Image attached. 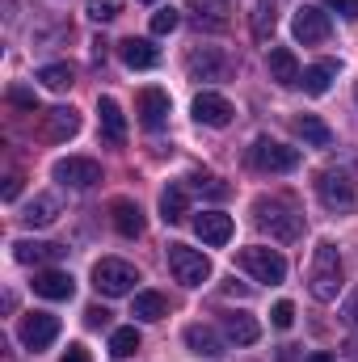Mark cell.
<instances>
[{
  "label": "cell",
  "mask_w": 358,
  "mask_h": 362,
  "mask_svg": "<svg viewBox=\"0 0 358 362\" xmlns=\"http://www.w3.org/2000/svg\"><path fill=\"white\" fill-rule=\"evenodd\" d=\"M308 291L316 303H333L342 291V253L333 240H321L312 249V266H308Z\"/></svg>",
  "instance_id": "cell-1"
},
{
  "label": "cell",
  "mask_w": 358,
  "mask_h": 362,
  "mask_svg": "<svg viewBox=\"0 0 358 362\" xmlns=\"http://www.w3.org/2000/svg\"><path fill=\"white\" fill-rule=\"evenodd\" d=\"M253 219H258V228H266L270 236L282 240V245L299 240V232H304V215H299V206L291 198H258L253 202Z\"/></svg>",
  "instance_id": "cell-2"
},
{
  "label": "cell",
  "mask_w": 358,
  "mask_h": 362,
  "mask_svg": "<svg viewBox=\"0 0 358 362\" xmlns=\"http://www.w3.org/2000/svg\"><path fill=\"white\" fill-rule=\"evenodd\" d=\"M135 282H139V270H135L131 262H122V257H101V262L93 266V286H97V295L118 299V295H131Z\"/></svg>",
  "instance_id": "cell-3"
},
{
  "label": "cell",
  "mask_w": 358,
  "mask_h": 362,
  "mask_svg": "<svg viewBox=\"0 0 358 362\" xmlns=\"http://www.w3.org/2000/svg\"><path fill=\"white\" fill-rule=\"evenodd\" d=\"M299 160H304L299 148H287V144L266 139V135L253 139V148H249V165L258 173H291V169H299Z\"/></svg>",
  "instance_id": "cell-4"
},
{
  "label": "cell",
  "mask_w": 358,
  "mask_h": 362,
  "mask_svg": "<svg viewBox=\"0 0 358 362\" xmlns=\"http://www.w3.org/2000/svg\"><path fill=\"white\" fill-rule=\"evenodd\" d=\"M165 257H169V270H173V278H178L181 286H202L211 278V257L198 253V249H190V245H169Z\"/></svg>",
  "instance_id": "cell-5"
},
{
  "label": "cell",
  "mask_w": 358,
  "mask_h": 362,
  "mask_svg": "<svg viewBox=\"0 0 358 362\" xmlns=\"http://www.w3.org/2000/svg\"><path fill=\"white\" fill-rule=\"evenodd\" d=\"M316 194H321V202H325L329 211H337V215H346V211L358 206L354 181H350V173H342V169H325V173L316 177Z\"/></svg>",
  "instance_id": "cell-6"
},
{
  "label": "cell",
  "mask_w": 358,
  "mask_h": 362,
  "mask_svg": "<svg viewBox=\"0 0 358 362\" xmlns=\"http://www.w3.org/2000/svg\"><path fill=\"white\" fill-rule=\"evenodd\" d=\"M241 270L245 274H253L258 282H282L287 278V262H282V253L278 249H266V245H253V249H241Z\"/></svg>",
  "instance_id": "cell-7"
},
{
  "label": "cell",
  "mask_w": 358,
  "mask_h": 362,
  "mask_svg": "<svg viewBox=\"0 0 358 362\" xmlns=\"http://www.w3.org/2000/svg\"><path fill=\"white\" fill-rule=\"evenodd\" d=\"M291 34H295V42L316 47V42H325V38L333 34V21H329L325 8H316V4H299L295 17H291Z\"/></svg>",
  "instance_id": "cell-8"
},
{
  "label": "cell",
  "mask_w": 358,
  "mask_h": 362,
  "mask_svg": "<svg viewBox=\"0 0 358 362\" xmlns=\"http://www.w3.org/2000/svg\"><path fill=\"white\" fill-rule=\"evenodd\" d=\"M185 72H190V81H228L232 59L219 47H194L190 59H185Z\"/></svg>",
  "instance_id": "cell-9"
},
{
  "label": "cell",
  "mask_w": 358,
  "mask_h": 362,
  "mask_svg": "<svg viewBox=\"0 0 358 362\" xmlns=\"http://www.w3.org/2000/svg\"><path fill=\"white\" fill-rule=\"evenodd\" d=\"M17 337H21L25 350H47V346L59 337V316H51V312H30V316H21Z\"/></svg>",
  "instance_id": "cell-10"
},
{
  "label": "cell",
  "mask_w": 358,
  "mask_h": 362,
  "mask_svg": "<svg viewBox=\"0 0 358 362\" xmlns=\"http://www.w3.org/2000/svg\"><path fill=\"white\" fill-rule=\"evenodd\" d=\"M55 181L59 185H72V189H89L101 181V165L93 160V156H64V160H55Z\"/></svg>",
  "instance_id": "cell-11"
},
{
  "label": "cell",
  "mask_w": 358,
  "mask_h": 362,
  "mask_svg": "<svg viewBox=\"0 0 358 362\" xmlns=\"http://www.w3.org/2000/svg\"><path fill=\"white\" fill-rule=\"evenodd\" d=\"M169 110H173V101L165 89H139V97H135V114L148 131H161L169 122Z\"/></svg>",
  "instance_id": "cell-12"
},
{
  "label": "cell",
  "mask_w": 358,
  "mask_h": 362,
  "mask_svg": "<svg viewBox=\"0 0 358 362\" xmlns=\"http://www.w3.org/2000/svg\"><path fill=\"white\" fill-rule=\"evenodd\" d=\"M76 131H81V114H76L72 105H55V110L42 114V139H47V144H64V139H72Z\"/></svg>",
  "instance_id": "cell-13"
},
{
  "label": "cell",
  "mask_w": 358,
  "mask_h": 362,
  "mask_svg": "<svg viewBox=\"0 0 358 362\" xmlns=\"http://www.w3.org/2000/svg\"><path fill=\"white\" fill-rule=\"evenodd\" d=\"M194 232H198L202 245L219 249V245L232 240V215H224V211H202V215H194Z\"/></svg>",
  "instance_id": "cell-14"
},
{
  "label": "cell",
  "mask_w": 358,
  "mask_h": 362,
  "mask_svg": "<svg viewBox=\"0 0 358 362\" xmlns=\"http://www.w3.org/2000/svg\"><path fill=\"white\" fill-rule=\"evenodd\" d=\"M232 114H236L232 101L219 97V93H198V97H194V118H198L202 127H228Z\"/></svg>",
  "instance_id": "cell-15"
},
{
  "label": "cell",
  "mask_w": 358,
  "mask_h": 362,
  "mask_svg": "<svg viewBox=\"0 0 358 362\" xmlns=\"http://www.w3.org/2000/svg\"><path fill=\"white\" fill-rule=\"evenodd\" d=\"M110 219H114L118 236H127V240L144 236V211H139V202H131V198H114V202H110Z\"/></svg>",
  "instance_id": "cell-16"
},
{
  "label": "cell",
  "mask_w": 358,
  "mask_h": 362,
  "mask_svg": "<svg viewBox=\"0 0 358 362\" xmlns=\"http://www.w3.org/2000/svg\"><path fill=\"white\" fill-rule=\"evenodd\" d=\"M219 329H224V337L236 341V346H253V341L262 337V325H258L249 312H224V316H219Z\"/></svg>",
  "instance_id": "cell-17"
},
{
  "label": "cell",
  "mask_w": 358,
  "mask_h": 362,
  "mask_svg": "<svg viewBox=\"0 0 358 362\" xmlns=\"http://www.w3.org/2000/svg\"><path fill=\"white\" fill-rule=\"evenodd\" d=\"M34 295H42V299H72L76 282H72L68 270H38L34 274Z\"/></svg>",
  "instance_id": "cell-18"
},
{
  "label": "cell",
  "mask_w": 358,
  "mask_h": 362,
  "mask_svg": "<svg viewBox=\"0 0 358 362\" xmlns=\"http://www.w3.org/2000/svg\"><path fill=\"white\" fill-rule=\"evenodd\" d=\"M118 55H122V64H127V68H135V72H144V68H156V64H161V51H156L148 38H127V42H118Z\"/></svg>",
  "instance_id": "cell-19"
},
{
  "label": "cell",
  "mask_w": 358,
  "mask_h": 362,
  "mask_svg": "<svg viewBox=\"0 0 358 362\" xmlns=\"http://www.w3.org/2000/svg\"><path fill=\"white\" fill-rule=\"evenodd\" d=\"M68 249L64 245H51V240H13V257L21 266H34V262H59Z\"/></svg>",
  "instance_id": "cell-20"
},
{
  "label": "cell",
  "mask_w": 358,
  "mask_h": 362,
  "mask_svg": "<svg viewBox=\"0 0 358 362\" xmlns=\"http://www.w3.org/2000/svg\"><path fill=\"white\" fill-rule=\"evenodd\" d=\"M185 346L194 350V354H202V358H224L228 350H224V337L211 329V325H190L185 329Z\"/></svg>",
  "instance_id": "cell-21"
},
{
  "label": "cell",
  "mask_w": 358,
  "mask_h": 362,
  "mask_svg": "<svg viewBox=\"0 0 358 362\" xmlns=\"http://www.w3.org/2000/svg\"><path fill=\"white\" fill-rule=\"evenodd\" d=\"M299 59H295V51H287V47H274L270 51V81H278L282 89H291V85H299Z\"/></svg>",
  "instance_id": "cell-22"
},
{
  "label": "cell",
  "mask_w": 358,
  "mask_h": 362,
  "mask_svg": "<svg viewBox=\"0 0 358 362\" xmlns=\"http://www.w3.org/2000/svg\"><path fill=\"white\" fill-rule=\"evenodd\" d=\"M97 118H101L105 144H122V139H127V118H122V110H118L114 97H101V101H97Z\"/></svg>",
  "instance_id": "cell-23"
},
{
  "label": "cell",
  "mask_w": 358,
  "mask_h": 362,
  "mask_svg": "<svg viewBox=\"0 0 358 362\" xmlns=\"http://www.w3.org/2000/svg\"><path fill=\"white\" fill-rule=\"evenodd\" d=\"M59 219V198L55 194H38L34 202H25V211H21V223L25 228H51Z\"/></svg>",
  "instance_id": "cell-24"
},
{
  "label": "cell",
  "mask_w": 358,
  "mask_h": 362,
  "mask_svg": "<svg viewBox=\"0 0 358 362\" xmlns=\"http://www.w3.org/2000/svg\"><path fill=\"white\" fill-rule=\"evenodd\" d=\"M291 127H295V135H299L308 148H329V144H333V131H329L316 114H299Z\"/></svg>",
  "instance_id": "cell-25"
},
{
  "label": "cell",
  "mask_w": 358,
  "mask_h": 362,
  "mask_svg": "<svg viewBox=\"0 0 358 362\" xmlns=\"http://www.w3.org/2000/svg\"><path fill=\"white\" fill-rule=\"evenodd\" d=\"M131 316H135V320H148V325H152V320H165V316H169V299H165L161 291H139L135 303H131Z\"/></svg>",
  "instance_id": "cell-26"
},
{
  "label": "cell",
  "mask_w": 358,
  "mask_h": 362,
  "mask_svg": "<svg viewBox=\"0 0 358 362\" xmlns=\"http://www.w3.org/2000/svg\"><path fill=\"white\" fill-rule=\"evenodd\" d=\"M185 215H190V189L185 185H169L161 194V219L165 223H181Z\"/></svg>",
  "instance_id": "cell-27"
},
{
  "label": "cell",
  "mask_w": 358,
  "mask_h": 362,
  "mask_svg": "<svg viewBox=\"0 0 358 362\" xmlns=\"http://www.w3.org/2000/svg\"><path fill=\"white\" fill-rule=\"evenodd\" d=\"M333 76H337V64H333V59H321V64H312V68H308V72L299 76V85H304V93L321 97V93H329Z\"/></svg>",
  "instance_id": "cell-28"
},
{
  "label": "cell",
  "mask_w": 358,
  "mask_h": 362,
  "mask_svg": "<svg viewBox=\"0 0 358 362\" xmlns=\"http://www.w3.org/2000/svg\"><path fill=\"white\" fill-rule=\"evenodd\" d=\"M185 4L198 13V25H211V30L228 25V0H185Z\"/></svg>",
  "instance_id": "cell-29"
},
{
  "label": "cell",
  "mask_w": 358,
  "mask_h": 362,
  "mask_svg": "<svg viewBox=\"0 0 358 362\" xmlns=\"http://www.w3.org/2000/svg\"><path fill=\"white\" fill-rule=\"evenodd\" d=\"M38 81L47 85V89H55V93H64V89H72V68L68 64H47V68H38Z\"/></svg>",
  "instance_id": "cell-30"
},
{
  "label": "cell",
  "mask_w": 358,
  "mask_h": 362,
  "mask_svg": "<svg viewBox=\"0 0 358 362\" xmlns=\"http://www.w3.org/2000/svg\"><path fill=\"white\" fill-rule=\"evenodd\" d=\"M139 350V333H135V325L131 329H114V337H110V354L114 358H131Z\"/></svg>",
  "instance_id": "cell-31"
},
{
  "label": "cell",
  "mask_w": 358,
  "mask_h": 362,
  "mask_svg": "<svg viewBox=\"0 0 358 362\" xmlns=\"http://www.w3.org/2000/svg\"><path fill=\"white\" fill-rule=\"evenodd\" d=\"M274 4L278 0H258V13H253V34L258 38H270L274 34Z\"/></svg>",
  "instance_id": "cell-32"
},
{
  "label": "cell",
  "mask_w": 358,
  "mask_h": 362,
  "mask_svg": "<svg viewBox=\"0 0 358 362\" xmlns=\"http://www.w3.org/2000/svg\"><path fill=\"white\" fill-rule=\"evenodd\" d=\"M85 13H89L93 21H114V17L122 13V0H89Z\"/></svg>",
  "instance_id": "cell-33"
},
{
  "label": "cell",
  "mask_w": 358,
  "mask_h": 362,
  "mask_svg": "<svg viewBox=\"0 0 358 362\" xmlns=\"http://www.w3.org/2000/svg\"><path fill=\"white\" fill-rule=\"evenodd\" d=\"M190 185H194L198 194H207V198H228V185H224L219 177H211V173H207V177H202V173H194Z\"/></svg>",
  "instance_id": "cell-34"
},
{
  "label": "cell",
  "mask_w": 358,
  "mask_h": 362,
  "mask_svg": "<svg viewBox=\"0 0 358 362\" xmlns=\"http://www.w3.org/2000/svg\"><path fill=\"white\" fill-rule=\"evenodd\" d=\"M181 25V17L173 8H161V13H152V34H173Z\"/></svg>",
  "instance_id": "cell-35"
},
{
  "label": "cell",
  "mask_w": 358,
  "mask_h": 362,
  "mask_svg": "<svg viewBox=\"0 0 358 362\" xmlns=\"http://www.w3.org/2000/svg\"><path fill=\"white\" fill-rule=\"evenodd\" d=\"M8 101H13V105H21V110H30V114H38V93H34V89L13 85V89H8Z\"/></svg>",
  "instance_id": "cell-36"
},
{
  "label": "cell",
  "mask_w": 358,
  "mask_h": 362,
  "mask_svg": "<svg viewBox=\"0 0 358 362\" xmlns=\"http://www.w3.org/2000/svg\"><path fill=\"white\" fill-rule=\"evenodd\" d=\"M270 320H274V329H291L295 325V303H274V312H270Z\"/></svg>",
  "instance_id": "cell-37"
},
{
  "label": "cell",
  "mask_w": 358,
  "mask_h": 362,
  "mask_svg": "<svg viewBox=\"0 0 358 362\" xmlns=\"http://www.w3.org/2000/svg\"><path fill=\"white\" fill-rule=\"evenodd\" d=\"M342 320H346L350 329H358V286H354V291H350V299L342 303Z\"/></svg>",
  "instance_id": "cell-38"
},
{
  "label": "cell",
  "mask_w": 358,
  "mask_h": 362,
  "mask_svg": "<svg viewBox=\"0 0 358 362\" xmlns=\"http://www.w3.org/2000/svg\"><path fill=\"white\" fill-rule=\"evenodd\" d=\"M85 325H89V329H105V325H110V312H105L101 303H93L89 312H85Z\"/></svg>",
  "instance_id": "cell-39"
},
{
  "label": "cell",
  "mask_w": 358,
  "mask_h": 362,
  "mask_svg": "<svg viewBox=\"0 0 358 362\" xmlns=\"http://www.w3.org/2000/svg\"><path fill=\"white\" fill-rule=\"evenodd\" d=\"M325 4H329L333 13H342V17H350V21L358 17V0H325Z\"/></svg>",
  "instance_id": "cell-40"
},
{
  "label": "cell",
  "mask_w": 358,
  "mask_h": 362,
  "mask_svg": "<svg viewBox=\"0 0 358 362\" xmlns=\"http://www.w3.org/2000/svg\"><path fill=\"white\" fill-rule=\"evenodd\" d=\"M59 362H93V358H89V350H85V346L76 341V346H68V354H64Z\"/></svg>",
  "instance_id": "cell-41"
},
{
  "label": "cell",
  "mask_w": 358,
  "mask_h": 362,
  "mask_svg": "<svg viewBox=\"0 0 358 362\" xmlns=\"http://www.w3.org/2000/svg\"><path fill=\"white\" fill-rule=\"evenodd\" d=\"M21 194V173H8V181H4V202H13Z\"/></svg>",
  "instance_id": "cell-42"
},
{
  "label": "cell",
  "mask_w": 358,
  "mask_h": 362,
  "mask_svg": "<svg viewBox=\"0 0 358 362\" xmlns=\"http://www.w3.org/2000/svg\"><path fill=\"white\" fill-rule=\"evenodd\" d=\"M89 47H93V64H105V47H110V42H105V38H93Z\"/></svg>",
  "instance_id": "cell-43"
},
{
  "label": "cell",
  "mask_w": 358,
  "mask_h": 362,
  "mask_svg": "<svg viewBox=\"0 0 358 362\" xmlns=\"http://www.w3.org/2000/svg\"><path fill=\"white\" fill-rule=\"evenodd\" d=\"M342 354H346V358H350V362H358V337H350V341L342 346Z\"/></svg>",
  "instance_id": "cell-44"
},
{
  "label": "cell",
  "mask_w": 358,
  "mask_h": 362,
  "mask_svg": "<svg viewBox=\"0 0 358 362\" xmlns=\"http://www.w3.org/2000/svg\"><path fill=\"white\" fill-rule=\"evenodd\" d=\"M308 362H337V358H333V354H312Z\"/></svg>",
  "instance_id": "cell-45"
},
{
  "label": "cell",
  "mask_w": 358,
  "mask_h": 362,
  "mask_svg": "<svg viewBox=\"0 0 358 362\" xmlns=\"http://www.w3.org/2000/svg\"><path fill=\"white\" fill-rule=\"evenodd\" d=\"M354 101H358V85H354Z\"/></svg>",
  "instance_id": "cell-46"
},
{
  "label": "cell",
  "mask_w": 358,
  "mask_h": 362,
  "mask_svg": "<svg viewBox=\"0 0 358 362\" xmlns=\"http://www.w3.org/2000/svg\"><path fill=\"white\" fill-rule=\"evenodd\" d=\"M144 4H156V0H144Z\"/></svg>",
  "instance_id": "cell-47"
}]
</instances>
